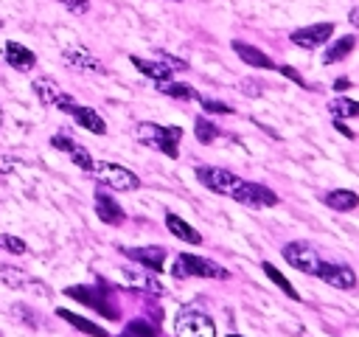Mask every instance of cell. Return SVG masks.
<instances>
[{"mask_svg": "<svg viewBox=\"0 0 359 337\" xmlns=\"http://www.w3.org/2000/svg\"><path fill=\"white\" fill-rule=\"evenodd\" d=\"M135 138L154 149V152H163L165 157H177L180 154V140H182V129L180 126H160V124H151V121H143L135 126Z\"/></svg>", "mask_w": 359, "mask_h": 337, "instance_id": "6da1fadb", "label": "cell"}, {"mask_svg": "<svg viewBox=\"0 0 359 337\" xmlns=\"http://www.w3.org/2000/svg\"><path fill=\"white\" fill-rule=\"evenodd\" d=\"M174 278H216V281H227L230 272L210 261V258H202V256H194V253H180L174 258V267H171Z\"/></svg>", "mask_w": 359, "mask_h": 337, "instance_id": "7a4b0ae2", "label": "cell"}, {"mask_svg": "<svg viewBox=\"0 0 359 337\" xmlns=\"http://www.w3.org/2000/svg\"><path fill=\"white\" fill-rule=\"evenodd\" d=\"M177 337H216V323L199 306H182L174 317Z\"/></svg>", "mask_w": 359, "mask_h": 337, "instance_id": "3957f363", "label": "cell"}, {"mask_svg": "<svg viewBox=\"0 0 359 337\" xmlns=\"http://www.w3.org/2000/svg\"><path fill=\"white\" fill-rule=\"evenodd\" d=\"M90 174L109 191H135V188H140V180H137L135 171H129L118 163H109V160H95Z\"/></svg>", "mask_w": 359, "mask_h": 337, "instance_id": "277c9868", "label": "cell"}, {"mask_svg": "<svg viewBox=\"0 0 359 337\" xmlns=\"http://www.w3.org/2000/svg\"><path fill=\"white\" fill-rule=\"evenodd\" d=\"M194 174H196V180L205 188H210L216 194H224V197H233L236 188L241 185V177L238 174H233L227 168H219V166H196Z\"/></svg>", "mask_w": 359, "mask_h": 337, "instance_id": "5b68a950", "label": "cell"}, {"mask_svg": "<svg viewBox=\"0 0 359 337\" xmlns=\"http://www.w3.org/2000/svg\"><path fill=\"white\" fill-rule=\"evenodd\" d=\"M31 90H34V95H36L45 107H56V110H62V112H70L73 104H76V98H73L70 93H65V90L59 87V81L50 79V76H36L34 84H31Z\"/></svg>", "mask_w": 359, "mask_h": 337, "instance_id": "8992f818", "label": "cell"}, {"mask_svg": "<svg viewBox=\"0 0 359 337\" xmlns=\"http://www.w3.org/2000/svg\"><path fill=\"white\" fill-rule=\"evenodd\" d=\"M280 256L286 258V264H292L294 270L306 272V275H317V267H320V253L309 244V242H289L280 247Z\"/></svg>", "mask_w": 359, "mask_h": 337, "instance_id": "52a82bcc", "label": "cell"}, {"mask_svg": "<svg viewBox=\"0 0 359 337\" xmlns=\"http://www.w3.org/2000/svg\"><path fill=\"white\" fill-rule=\"evenodd\" d=\"M65 295L73 298V300H81V303L93 306V309H95L98 315H104L107 320H118V317H121L118 306L109 300L112 292H98V289H93V286H67Z\"/></svg>", "mask_w": 359, "mask_h": 337, "instance_id": "ba28073f", "label": "cell"}, {"mask_svg": "<svg viewBox=\"0 0 359 337\" xmlns=\"http://www.w3.org/2000/svg\"><path fill=\"white\" fill-rule=\"evenodd\" d=\"M233 199L247 205V208H272V205H278V194L272 188H266L264 183H252V180H241Z\"/></svg>", "mask_w": 359, "mask_h": 337, "instance_id": "9c48e42d", "label": "cell"}, {"mask_svg": "<svg viewBox=\"0 0 359 337\" xmlns=\"http://www.w3.org/2000/svg\"><path fill=\"white\" fill-rule=\"evenodd\" d=\"M62 62H65L67 67L79 70V73H98V76L107 73L104 62H101L95 53H90L84 45H67V48L62 51Z\"/></svg>", "mask_w": 359, "mask_h": 337, "instance_id": "30bf717a", "label": "cell"}, {"mask_svg": "<svg viewBox=\"0 0 359 337\" xmlns=\"http://www.w3.org/2000/svg\"><path fill=\"white\" fill-rule=\"evenodd\" d=\"M0 281H3L8 289H31V292H36V295H48V292H50L39 278L28 275V270H22V267H17V264H0Z\"/></svg>", "mask_w": 359, "mask_h": 337, "instance_id": "8fae6325", "label": "cell"}, {"mask_svg": "<svg viewBox=\"0 0 359 337\" xmlns=\"http://www.w3.org/2000/svg\"><path fill=\"white\" fill-rule=\"evenodd\" d=\"M317 278L325 281L328 286H337V289H353L356 286V272L339 261H320Z\"/></svg>", "mask_w": 359, "mask_h": 337, "instance_id": "7c38bea8", "label": "cell"}, {"mask_svg": "<svg viewBox=\"0 0 359 337\" xmlns=\"http://www.w3.org/2000/svg\"><path fill=\"white\" fill-rule=\"evenodd\" d=\"M331 34H334V22H314V25H306V28L292 31V37H289V39H292L297 48L311 51V48L325 45V42L331 39Z\"/></svg>", "mask_w": 359, "mask_h": 337, "instance_id": "4fadbf2b", "label": "cell"}, {"mask_svg": "<svg viewBox=\"0 0 359 337\" xmlns=\"http://www.w3.org/2000/svg\"><path fill=\"white\" fill-rule=\"evenodd\" d=\"M50 146L53 149H59V152H65L81 171H93V166H95V160H93V154L79 143V140H73L70 135H65V132H59V135H53L50 138Z\"/></svg>", "mask_w": 359, "mask_h": 337, "instance_id": "5bb4252c", "label": "cell"}, {"mask_svg": "<svg viewBox=\"0 0 359 337\" xmlns=\"http://www.w3.org/2000/svg\"><path fill=\"white\" fill-rule=\"evenodd\" d=\"M121 253L132 261H137L140 267L151 270V272H160L163 270V261H165V247L160 244H146V247H121Z\"/></svg>", "mask_w": 359, "mask_h": 337, "instance_id": "9a60e30c", "label": "cell"}, {"mask_svg": "<svg viewBox=\"0 0 359 337\" xmlns=\"http://www.w3.org/2000/svg\"><path fill=\"white\" fill-rule=\"evenodd\" d=\"M93 202H95V216L104 222V225H123V219H126V213H123V208L107 194V191H95V197H93Z\"/></svg>", "mask_w": 359, "mask_h": 337, "instance_id": "2e32d148", "label": "cell"}, {"mask_svg": "<svg viewBox=\"0 0 359 337\" xmlns=\"http://www.w3.org/2000/svg\"><path fill=\"white\" fill-rule=\"evenodd\" d=\"M233 51H236V56L244 62V65H250V67H261V70H275V62L261 51V48H255V45H250V42H241V39H233Z\"/></svg>", "mask_w": 359, "mask_h": 337, "instance_id": "e0dca14e", "label": "cell"}, {"mask_svg": "<svg viewBox=\"0 0 359 337\" xmlns=\"http://www.w3.org/2000/svg\"><path fill=\"white\" fill-rule=\"evenodd\" d=\"M3 59H6L8 67H14V70H31V67L36 65L34 51H28L25 45H20V42H14V39L3 45Z\"/></svg>", "mask_w": 359, "mask_h": 337, "instance_id": "ac0fdd59", "label": "cell"}, {"mask_svg": "<svg viewBox=\"0 0 359 337\" xmlns=\"http://www.w3.org/2000/svg\"><path fill=\"white\" fill-rule=\"evenodd\" d=\"M79 126H84V129H90L93 135H107V124H104V118L93 110V107H81V104H73V110L67 112Z\"/></svg>", "mask_w": 359, "mask_h": 337, "instance_id": "d6986e66", "label": "cell"}, {"mask_svg": "<svg viewBox=\"0 0 359 337\" xmlns=\"http://www.w3.org/2000/svg\"><path fill=\"white\" fill-rule=\"evenodd\" d=\"M129 62H132L143 76H149L154 84H157V81H168L171 73H174L163 59H140V56H129Z\"/></svg>", "mask_w": 359, "mask_h": 337, "instance_id": "ffe728a7", "label": "cell"}, {"mask_svg": "<svg viewBox=\"0 0 359 337\" xmlns=\"http://www.w3.org/2000/svg\"><path fill=\"white\" fill-rule=\"evenodd\" d=\"M165 227H168V233L171 236H177L180 242H188V244H202V233L196 230V227H191L182 216H177V213H165Z\"/></svg>", "mask_w": 359, "mask_h": 337, "instance_id": "44dd1931", "label": "cell"}, {"mask_svg": "<svg viewBox=\"0 0 359 337\" xmlns=\"http://www.w3.org/2000/svg\"><path fill=\"white\" fill-rule=\"evenodd\" d=\"M323 202L331 208V211H353L359 205V194L356 191H348V188H334L323 197Z\"/></svg>", "mask_w": 359, "mask_h": 337, "instance_id": "7402d4cb", "label": "cell"}, {"mask_svg": "<svg viewBox=\"0 0 359 337\" xmlns=\"http://www.w3.org/2000/svg\"><path fill=\"white\" fill-rule=\"evenodd\" d=\"M56 315H59L65 323H70L73 329H79V331H84V334H90V337H109L98 323H93V320H87V317H81V315H76V312H70V309H56Z\"/></svg>", "mask_w": 359, "mask_h": 337, "instance_id": "603a6c76", "label": "cell"}, {"mask_svg": "<svg viewBox=\"0 0 359 337\" xmlns=\"http://www.w3.org/2000/svg\"><path fill=\"white\" fill-rule=\"evenodd\" d=\"M356 48V37L353 34H345V37H339L337 42H331L328 48H325V53H323V62L325 65H334V62H342L351 51Z\"/></svg>", "mask_w": 359, "mask_h": 337, "instance_id": "cb8c5ba5", "label": "cell"}, {"mask_svg": "<svg viewBox=\"0 0 359 337\" xmlns=\"http://www.w3.org/2000/svg\"><path fill=\"white\" fill-rule=\"evenodd\" d=\"M261 270L266 272V278H269V281H272L275 286H280V292H283L286 298H292V300H300V292H297V289H294V286L289 284V278H286V275H283L280 270H275V264L264 261V264H261Z\"/></svg>", "mask_w": 359, "mask_h": 337, "instance_id": "d4e9b609", "label": "cell"}, {"mask_svg": "<svg viewBox=\"0 0 359 337\" xmlns=\"http://www.w3.org/2000/svg\"><path fill=\"white\" fill-rule=\"evenodd\" d=\"M157 90L163 93V95H168V98H177V101H191V98H196V90L191 87V84H180V81H157Z\"/></svg>", "mask_w": 359, "mask_h": 337, "instance_id": "484cf974", "label": "cell"}, {"mask_svg": "<svg viewBox=\"0 0 359 337\" xmlns=\"http://www.w3.org/2000/svg\"><path fill=\"white\" fill-rule=\"evenodd\" d=\"M126 272V278L135 284V286H143V289H149V292H154V295H163V286L154 281V275L157 272H151V270H123Z\"/></svg>", "mask_w": 359, "mask_h": 337, "instance_id": "4316f807", "label": "cell"}, {"mask_svg": "<svg viewBox=\"0 0 359 337\" xmlns=\"http://www.w3.org/2000/svg\"><path fill=\"white\" fill-rule=\"evenodd\" d=\"M328 110H331V115H334L337 121H342V118H359V101L345 98V95L334 98V101L328 104Z\"/></svg>", "mask_w": 359, "mask_h": 337, "instance_id": "83f0119b", "label": "cell"}, {"mask_svg": "<svg viewBox=\"0 0 359 337\" xmlns=\"http://www.w3.org/2000/svg\"><path fill=\"white\" fill-rule=\"evenodd\" d=\"M194 132H196V140H199V143H205V146H208V143H213V140L222 135V132H219V126H216V124H210V121H208V118H202V115L194 121Z\"/></svg>", "mask_w": 359, "mask_h": 337, "instance_id": "f1b7e54d", "label": "cell"}, {"mask_svg": "<svg viewBox=\"0 0 359 337\" xmlns=\"http://www.w3.org/2000/svg\"><path fill=\"white\" fill-rule=\"evenodd\" d=\"M121 337H160V334H157V329H154L151 323H146V320H132V323L121 331Z\"/></svg>", "mask_w": 359, "mask_h": 337, "instance_id": "f546056e", "label": "cell"}, {"mask_svg": "<svg viewBox=\"0 0 359 337\" xmlns=\"http://www.w3.org/2000/svg\"><path fill=\"white\" fill-rule=\"evenodd\" d=\"M196 98H199V104H202V110H205V112L233 115V107H230V104H224V101H213V98H202V95H196Z\"/></svg>", "mask_w": 359, "mask_h": 337, "instance_id": "4dcf8cb0", "label": "cell"}, {"mask_svg": "<svg viewBox=\"0 0 359 337\" xmlns=\"http://www.w3.org/2000/svg\"><path fill=\"white\" fill-rule=\"evenodd\" d=\"M0 244H3L8 253H14V256H22V253L28 250V244H25L20 236H11V233H3V236H0Z\"/></svg>", "mask_w": 359, "mask_h": 337, "instance_id": "1f68e13d", "label": "cell"}, {"mask_svg": "<svg viewBox=\"0 0 359 337\" xmlns=\"http://www.w3.org/2000/svg\"><path fill=\"white\" fill-rule=\"evenodd\" d=\"M11 312H14V317H17L20 323H28L31 329L36 326V317H34V312H31L28 306H22V303H14V306H11Z\"/></svg>", "mask_w": 359, "mask_h": 337, "instance_id": "d6a6232c", "label": "cell"}, {"mask_svg": "<svg viewBox=\"0 0 359 337\" xmlns=\"http://www.w3.org/2000/svg\"><path fill=\"white\" fill-rule=\"evenodd\" d=\"M59 3L73 14H87L90 11V0H59Z\"/></svg>", "mask_w": 359, "mask_h": 337, "instance_id": "836d02e7", "label": "cell"}, {"mask_svg": "<svg viewBox=\"0 0 359 337\" xmlns=\"http://www.w3.org/2000/svg\"><path fill=\"white\" fill-rule=\"evenodd\" d=\"M275 70H278V73H283L286 79H292L294 84H300V87H306V81H303V76H300V73H297L294 67H289V65H275Z\"/></svg>", "mask_w": 359, "mask_h": 337, "instance_id": "e575fe53", "label": "cell"}, {"mask_svg": "<svg viewBox=\"0 0 359 337\" xmlns=\"http://www.w3.org/2000/svg\"><path fill=\"white\" fill-rule=\"evenodd\" d=\"M241 87H244L247 95H261V90H258L261 84H258V81H241Z\"/></svg>", "mask_w": 359, "mask_h": 337, "instance_id": "d590c367", "label": "cell"}, {"mask_svg": "<svg viewBox=\"0 0 359 337\" xmlns=\"http://www.w3.org/2000/svg\"><path fill=\"white\" fill-rule=\"evenodd\" d=\"M334 126H337V129H339V132H342L345 138H356V135H353V132H351V129H348V126H345L342 121H337V118H334Z\"/></svg>", "mask_w": 359, "mask_h": 337, "instance_id": "8d00e7d4", "label": "cell"}, {"mask_svg": "<svg viewBox=\"0 0 359 337\" xmlns=\"http://www.w3.org/2000/svg\"><path fill=\"white\" fill-rule=\"evenodd\" d=\"M348 20H351V25H356V28H359V6H356V8H351Z\"/></svg>", "mask_w": 359, "mask_h": 337, "instance_id": "74e56055", "label": "cell"}, {"mask_svg": "<svg viewBox=\"0 0 359 337\" xmlns=\"http://www.w3.org/2000/svg\"><path fill=\"white\" fill-rule=\"evenodd\" d=\"M348 84H351L348 79H337V81H334V90H342V87H348Z\"/></svg>", "mask_w": 359, "mask_h": 337, "instance_id": "f35d334b", "label": "cell"}, {"mask_svg": "<svg viewBox=\"0 0 359 337\" xmlns=\"http://www.w3.org/2000/svg\"><path fill=\"white\" fill-rule=\"evenodd\" d=\"M0 129H3V107H0Z\"/></svg>", "mask_w": 359, "mask_h": 337, "instance_id": "ab89813d", "label": "cell"}, {"mask_svg": "<svg viewBox=\"0 0 359 337\" xmlns=\"http://www.w3.org/2000/svg\"><path fill=\"white\" fill-rule=\"evenodd\" d=\"M227 337H241V334H227Z\"/></svg>", "mask_w": 359, "mask_h": 337, "instance_id": "60d3db41", "label": "cell"}, {"mask_svg": "<svg viewBox=\"0 0 359 337\" xmlns=\"http://www.w3.org/2000/svg\"><path fill=\"white\" fill-rule=\"evenodd\" d=\"M171 3H180V0H171Z\"/></svg>", "mask_w": 359, "mask_h": 337, "instance_id": "b9f144b4", "label": "cell"}, {"mask_svg": "<svg viewBox=\"0 0 359 337\" xmlns=\"http://www.w3.org/2000/svg\"><path fill=\"white\" fill-rule=\"evenodd\" d=\"M0 25H3V22H0Z\"/></svg>", "mask_w": 359, "mask_h": 337, "instance_id": "7bdbcfd3", "label": "cell"}, {"mask_svg": "<svg viewBox=\"0 0 359 337\" xmlns=\"http://www.w3.org/2000/svg\"><path fill=\"white\" fill-rule=\"evenodd\" d=\"M0 337H3V334H0Z\"/></svg>", "mask_w": 359, "mask_h": 337, "instance_id": "ee69618b", "label": "cell"}]
</instances>
